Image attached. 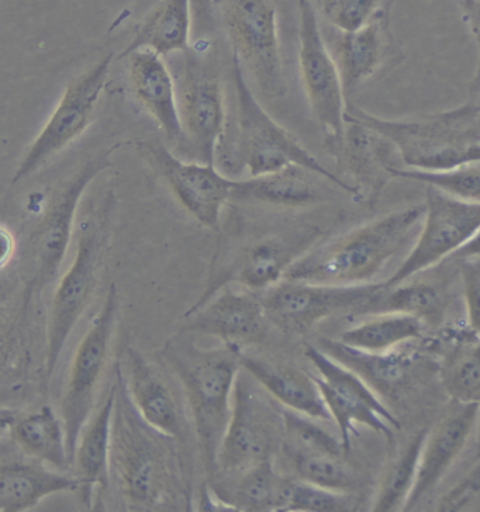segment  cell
<instances>
[{
    "label": "cell",
    "instance_id": "cell-30",
    "mask_svg": "<svg viewBox=\"0 0 480 512\" xmlns=\"http://www.w3.org/2000/svg\"><path fill=\"white\" fill-rule=\"evenodd\" d=\"M193 16L191 0H161L140 24L133 40L120 57L138 50H150L167 57L191 50Z\"/></svg>",
    "mask_w": 480,
    "mask_h": 512
},
{
    "label": "cell",
    "instance_id": "cell-23",
    "mask_svg": "<svg viewBox=\"0 0 480 512\" xmlns=\"http://www.w3.org/2000/svg\"><path fill=\"white\" fill-rule=\"evenodd\" d=\"M390 10H383L372 22L359 30L338 31L333 48H330L343 79L345 95L358 91L366 82L397 60L389 36Z\"/></svg>",
    "mask_w": 480,
    "mask_h": 512
},
{
    "label": "cell",
    "instance_id": "cell-37",
    "mask_svg": "<svg viewBox=\"0 0 480 512\" xmlns=\"http://www.w3.org/2000/svg\"><path fill=\"white\" fill-rule=\"evenodd\" d=\"M451 400L480 403V337L455 348L442 369Z\"/></svg>",
    "mask_w": 480,
    "mask_h": 512
},
{
    "label": "cell",
    "instance_id": "cell-13",
    "mask_svg": "<svg viewBox=\"0 0 480 512\" xmlns=\"http://www.w3.org/2000/svg\"><path fill=\"white\" fill-rule=\"evenodd\" d=\"M299 71L310 109L324 141L338 140L345 128L347 95L337 62L324 40L319 13L310 0H299Z\"/></svg>",
    "mask_w": 480,
    "mask_h": 512
},
{
    "label": "cell",
    "instance_id": "cell-24",
    "mask_svg": "<svg viewBox=\"0 0 480 512\" xmlns=\"http://www.w3.org/2000/svg\"><path fill=\"white\" fill-rule=\"evenodd\" d=\"M126 58H129V81L134 98L154 117L169 141L185 143L178 89L161 55L138 50Z\"/></svg>",
    "mask_w": 480,
    "mask_h": 512
},
{
    "label": "cell",
    "instance_id": "cell-29",
    "mask_svg": "<svg viewBox=\"0 0 480 512\" xmlns=\"http://www.w3.org/2000/svg\"><path fill=\"white\" fill-rule=\"evenodd\" d=\"M241 366L281 406L314 420L333 421L313 375H307L293 366L268 362L255 356H241Z\"/></svg>",
    "mask_w": 480,
    "mask_h": 512
},
{
    "label": "cell",
    "instance_id": "cell-10",
    "mask_svg": "<svg viewBox=\"0 0 480 512\" xmlns=\"http://www.w3.org/2000/svg\"><path fill=\"white\" fill-rule=\"evenodd\" d=\"M117 293L116 285H110L102 309L78 345L69 369L67 389L62 397L61 418L67 434L71 463H74L79 437L91 417L99 384L109 362L110 347L119 317Z\"/></svg>",
    "mask_w": 480,
    "mask_h": 512
},
{
    "label": "cell",
    "instance_id": "cell-36",
    "mask_svg": "<svg viewBox=\"0 0 480 512\" xmlns=\"http://www.w3.org/2000/svg\"><path fill=\"white\" fill-rule=\"evenodd\" d=\"M314 418L283 408V451L295 453H326L343 456L345 451L340 435L328 432Z\"/></svg>",
    "mask_w": 480,
    "mask_h": 512
},
{
    "label": "cell",
    "instance_id": "cell-46",
    "mask_svg": "<svg viewBox=\"0 0 480 512\" xmlns=\"http://www.w3.org/2000/svg\"><path fill=\"white\" fill-rule=\"evenodd\" d=\"M451 258L458 259V261H472V259H480V230L473 235L471 241L466 242L464 247L458 249Z\"/></svg>",
    "mask_w": 480,
    "mask_h": 512
},
{
    "label": "cell",
    "instance_id": "cell-1",
    "mask_svg": "<svg viewBox=\"0 0 480 512\" xmlns=\"http://www.w3.org/2000/svg\"><path fill=\"white\" fill-rule=\"evenodd\" d=\"M112 470L127 504L136 511L189 507L178 439L158 431L138 413L127 389L122 363L115 368Z\"/></svg>",
    "mask_w": 480,
    "mask_h": 512
},
{
    "label": "cell",
    "instance_id": "cell-47",
    "mask_svg": "<svg viewBox=\"0 0 480 512\" xmlns=\"http://www.w3.org/2000/svg\"><path fill=\"white\" fill-rule=\"evenodd\" d=\"M480 103V102H479Z\"/></svg>",
    "mask_w": 480,
    "mask_h": 512
},
{
    "label": "cell",
    "instance_id": "cell-18",
    "mask_svg": "<svg viewBox=\"0 0 480 512\" xmlns=\"http://www.w3.org/2000/svg\"><path fill=\"white\" fill-rule=\"evenodd\" d=\"M178 103L185 143L200 162L216 164L227 131L226 99L219 75L212 65L200 62L192 48L185 53Z\"/></svg>",
    "mask_w": 480,
    "mask_h": 512
},
{
    "label": "cell",
    "instance_id": "cell-32",
    "mask_svg": "<svg viewBox=\"0 0 480 512\" xmlns=\"http://www.w3.org/2000/svg\"><path fill=\"white\" fill-rule=\"evenodd\" d=\"M12 435L29 458L41 460L61 472L71 470L64 421L50 406L41 407L36 413L17 421Z\"/></svg>",
    "mask_w": 480,
    "mask_h": 512
},
{
    "label": "cell",
    "instance_id": "cell-16",
    "mask_svg": "<svg viewBox=\"0 0 480 512\" xmlns=\"http://www.w3.org/2000/svg\"><path fill=\"white\" fill-rule=\"evenodd\" d=\"M119 145L99 152L72 174L54 193L33 238V282L37 290L50 285L60 272L71 242L79 203L86 189L112 166V154Z\"/></svg>",
    "mask_w": 480,
    "mask_h": 512
},
{
    "label": "cell",
    "instance_id": "cell-31",
    "mask_svg": "<svg viewBox=\"0 0 480 512\" xmlns=\"http://www.w3.org/2000/svg\"><path fill=\"white\" fill-rule=\"evenodd\" d=\"M234 484L227 490L213 489L214 494L230 510L267 512L285 511L292 479L279 475L274 460L262 462L244 472L236 473Z\"/></svg>",
    "mask_w": 480,
    "mask_h": 512
},
{
    "label": "cell",
    "instance_id": "cell-43",
    "mask_svg": "<svg viewBox=\"0 0 480 512\" xmlns=\"http://www.w3.org/2000/svg\"><path fill=\"white\" fill-rule=\"evenodd\" d=\"M480 494V463L458 486L442 497L438 511H461Z\"/></svg>",
    "mask_w": 480,
    "mask_h": 512
},
{
    "label": "cell",
    "instance_id": "cell-38",
    "mask_svg": "<svg viewBox=\"0 0 480 512\" xmlns=\"http://www.w3.org/2000/svg\"><path fill=\"white\" fill-rule=\"evenodd\" d=\"M392 174L395 179H410V181L426 183L427 186H434V188L458 197V199L466 200V202L480 203V161L444 172L395 168Z\"/></svg>",
    "mask_w": 480,
    "mask_h": 512
},
{
    "label": "cell",
    "instance_id": "cell-25",
    "mask_svg": "<svg viewBox=\"0 0 480 512\" xmlns=\"http://www.w3.org/2000/svg\"><path fill=\"white\" fill-rule=\"evenodd\" d=\"M320 349L361 376L381 397L399 396L400 390L416 375L423 361L407 344L386 352H366L340 339H321Z\"/></svg>",
    "mask_w": 480,
    "mask_h": 512
},
{
    "label": "cell",
    "instance_id": "cell-2",
    "mask_svg": "<svg viewBox=\"0 0 480 512\" xmlns=\"http://www.w3.org/2000/svg\"><path fill=\"white\" fill-rule=\"evenodd\" d=\"M426 204L392 211L300 256L285 279L354 286L374 279L419 237ZM413 247V245H412Z\"/></svg>",
    "mask_w": 480,
    "mask_h": 512
},
{
    "label": "cell",
    "instance_id": "cell-20",
    "mask_svg": "<svg viewBox=\"0 0 480 512\" xmlns=\"http://www.w3.org/2000/svg\"><path fill=\"white\" fill-rule=\"evenodd\" d=\"M479 417L480 403L451 400L434 430L427 434L416 484L404 510L419 505L442 482L468 445Z\"/></svg>",
    "mask_w": 480,
    "mask_h": 512
},
{
    "label": "cell",
    "instance_id": "cell-44",
    "mask_svg": "<svg viewBox=\"0 0 480 512\" xmlns=\"http://www.w3.org/2000/svg\"><path fill=\"white\" fill-rule=\"evenodd\" d=\"M459 5H461L465 23L468 24L469 30L478 44V67H476L475 75H473L468 88L472 98H475V96H480V0H459Z\"/></svg>",
    "mask_w": 480,
    "mask_h": 512
},
{
    "label": "cell",
    "instance_id": "cell-12",
    "mask_svg": "<svg viewBox=\"0 0 480 512\" xmlns=\"http://www.w3.org/2000/svg\"><path fill=\"white\" fill-rule=\"evenodd\" d=\"M426 216L419 237L386 287L402 285L450 258L480 230V203L466 202L427 186Z\"/></svg>",
    "mask_w": 480,
    "mask_h": 512
},
{
    "label": "cell",
    "instance_id": "cell-3",
    "mask_svg": "<svg viewBox=\"0 0 480 512\" xmlns=\"http://www.w3.org/2000/svg\"><path fill=\"white\" fill-rule=\"evenodd\" d=\"M164 361L179 384L209 476L216 475L217 459L231 418L233 393L241 370L240 347L200 348L185 334L169 338Z\"/></svg>",
    "mask_w": 480,
    "mask_h": 512
},
{
    "label": "cell",
    "instance_id": "cell-42",
    "mask_svg": "<svg viewBox=\"0 0 480 512\" xmlns=\"http://www.w3.org/2000/svg\"><path fill=\"white\" fill-rule=\"evenodd\" d=\"M461 276L469 328L480 337V259L462 262Z\"/></svg>",
    "mask_w": 480,
    "mask_h": 512
},
{
    "label": "cell",
    "instance_id": "cell-14",
    "mask_svg": "<svg viewBox=\"0 0 480 512\" xmlns=\"http://www.w3.org/2000/svg\"><path fill=\"white\" fill-rule=\"evenodd\" d=\"M137 151L193 219L212 230L219 228L221 211L231 200L236 179L216 164L183 161L160 140L138 141Z\"/></svg>",
    "mask_w": 480,
    "mask_h": 512
},
{
    "label": "cell",
    "instance_id": "cell-33",
    "mask_svg": "<svg viewBox=\"0 0 480 512\" xmlns=\"http://www.w3.org/2000/svg\"><path fill=\"white\" fill-rule=\"evenodd\" d=\"M444 294L431 283H402L383 287L357 311L361 316L381 313H402L420 318L427 325L440 324L445 316Z\"/></svg>",
    "mask_w": 480,
    "mask_h": 512
},
{
    "label": "cell",
    "instance_id": "cell-28",
    "mask_svg": "<svg viewBox=\"0 0 480 512\" xmlns=\"http://www.w3.org/2000/svg\"><path fill=\"white\" fill-rule=\"evenodd\" d=\"M115 384L110 387L105 403L86 422L77 449H75L74 475L81 483L86 505H91L95 487L105 491L112 473V431L115 415Z\"/></svg>",
    "mask_w": 480,
    "mask_h": 512
},
{
    "label": "cell",
    "instance_id": "cell-9",
    "mask_svg": "<svg viewBox=\"0 0 480 512\" xmlns=\"http://www.w3.org/2000/svg\"><path fill=\"white\" fill-rule=\"evenodd\" d=\"M305 355L319 373L314 380L347 453L351 451L352 435H358V424L393 439V431L400 430V421L361 376L319 347L307 345Z\"/></svg>",
    "mask_w": 480,
    "mask_h": 512
},
{
    "label": "cell",
    "instance_id": "cell-39",
    "mask_svg": "<svg viewBox=\"0 0 480 512\" xmlns=\"http://www.w3.org/2000/svg\"><path fill=\"white\" fill-rule=\"evenodd\" d=\"M298 479L324 489L350 493L354 490V476L345 465L343 456L326 453H295L290 455Z\"/></svg>",
    "mask_w": 480,
    "mask_h": 512
},
{
    "label": "cell",
    "instance_id": "cell-7",
    "mask_svg": "<svg viewBox=\"0 0 480 512\" xmlns=\"http://www.w3.org/2000/svg\"><path fill=\"white\" fill-rule=\"evenodd\" d=\"M279 406L281 403L241 366L234 387L229 428L217 459L216 475H236L262 462L275 460L283 445L285 407Z\"/></svg>",
    "mask_w": 480,
    "mask_h": 512
},
{
    "label": "cell",
    "instance_id": "cell-41",
    "mask_svg": "<svg viewBox=\"0 0 480 512\" xmlns=\"http://www.w3.org/2000/svg\"><path fill=\"white\" fill-rule=\"evenodd\" d=\"M352 507L354 504L348 493L324 489L305 480L292 479L285 511L344 512L351 511Z\"/></svg>",
    "mask_w": 480,
    "mask_h": 512
},
{
    "label": "cell",
    "instance_id": "cell-8",
    "mask_svg": "<svg viewBox=\"0 0 480 512\" xmlns=\"http://www.w3.org/2000/svg\"><path fill=\"white\" fill-rule=\"evenodd\" d=\"M231 55L250 72L262 95L282 99L288 93L279 44L276 8L271 0H219Z\"/></svg>",
    "mask_w": 480,
    "mask_h": 512
},
{
    "label": "cell",
    "instance_id": "cell-34",
    "mask_svg": "<svg viewBox=\"0 0 480 512\" xmlns=\"http://www.w3.org/2000/svg\"><path fill=\"white\" fill-rule=\"evenodd\" d=\"M427 324L402 313L374 314L340 335V341L366 352H386L423 338Z\"/></svg>",
    "mask_w": 480,
    "mask_h": 512
},
{
    "label": "cell",
    "instance_id": "cell-22",
    "mask_svg": "<svg viewBox=\"0 0 480 512\" xmlns=\"http://www.w3.org/2000/svg\"><path fill=\"white\" fill-rule=\"evenodd\" d=\"M260 292H236L230 285L221 287L212 299L192 313L185 331L199 332L220 338L224 344L240 347L243 342L255 341L264 332V303Z\"/></svg>",
    "mask_w": 480,
    "mask_h": 512
},
{
    "label": "cell",
    "instance_id": "cell-27",
    "mask_svg": "<svg viewBox=\"0 0 480 512\" xmlns=\"http://www.w3.org/2000/svg\"><path fill=\"white\" fill-rule=\"evenodd\" d=\"M321 179L324 178L303 166L292 165L271 174L234 181L231 200L278 209H302L324 199Z\"/></svg>",
    "mask_w": 480,
    "mask_h": 512
},
{
    "label": "cell",
    "instance_id": "cell-26",
    "mask_svg": "<svg viewBox=\"0 0 480 512\" xmlns=\"http://www.w3.org/2000/svg\"><path fill=\"white\" fill-rule=\"evenodd\" d=\"M61 472L41 460H10L0 470V511L23 512L43 498L64 491L81 490L74 473Z\"/></svg>",
    "mask_w": 480,
    "mask_h": 512
},
{
    "label": "cell",
    "instance_id": "cell-40",
    "mask_svg": "<svg viewBox=\"0 0 480 512\" xmlns=\"http://www.w3.org/2000/svg\"><path fill=\"white\" fill-rule=\"evenodd\" d=\"M395 0H317L316 9L331 27L343 33L361 29Z\"/></svg>",
    "mask_w": 480,
    "mask_h": 512
},
{
    "label": "cell",
    "instance_id": "cell-19",
    "mask_svg": "<svg viewBox=\"0 0 480 512\" xmlns=\"http://www.w3.org/2000/svg\"><path fill=\"white\" fill-rule=\"evenodd\" d=\"M316 235L310 231H295L261 237L240 252L230 271L210 282L206 293L186 313L198 310L212 299L221 287L231 282L240 283L254 292H265L285 279L290 266L306 254Z\"/></svg>",
    "mask_w": 480,
    "mask_h": 512
},
{
    "label": "cell",
    "instance_id": "cell-35",
    "mask_svg": "<svg viewBox=\"0 0 480 512\" xmlns=\"http://www.w3.org/2000/svg\"><path fill=\"white\" fill-rule=\"evenodd\" d=\"M427 434L426 430L417 432L406 448L389 463L388 470L379 484L372 510L393 512L406 508L414 484H416L421 452H423Z\"/></svg>",
    "mask_w": 480,
    "mask_h": 512
},
{
    "label": "cell",
    "instance_id": "cell-6",
    "mask_svg": "<svg viewBox=\"0 0 480 512\" xmlns=\"http://www.w3.org/2000/svg\"><path fill=\"white\" fill-rule=\"evenodd\" d=\"M113 214L115 195L107 192L79 224L77 251L54 294L48 320L47 382L53 377L65 345L98 287L112 237Z\"/></svg>",
    "mask_w": 480,
    "mask_h": 512
},
{
    "label": "cell",
    "instance_id": "cell-11",
    "mask_svg": "<svg viewBox=\"0 0 480 512\" xmlns=\"http://www.w3.org/2000/svg\"><path fill=\"white\" fill-rule=\"evenodd\" d=\"M112 62L113 54L109 53L69 83L50 119L20 159L12 178V185H17L36 174L84 134L91 124L93 113L105 89Z\"/></svg>",
    "mask_w": 480,
    "mask_h": 512
},
{
    "label": "cell",
    "instance_id": "cell-45",
    "mask_svg": "<svg viewBox=\"0 0 480 512\" xmlns=\"http://www.w3.org/2000/svg\"><path fill=\"white\" fill-rule=\"evenodd\" d=\"M193 37L205 40L214 31V0H191Z\"/></svg>",
    "mask_w": 480,
    "mask_h": 512
},
{
    "label": "cell",
    "instance_id": "cell-4",
    "mask_svg": "<svg viewBox=\"0 0 480 512\" xmlns=\"http://www.w3.org/2000/svg\"><path fill=\"white\" fill-rule=\"evenodd\" d=\"M230 78L236 116L233 130L226 133L217 151L216 162L219 161L221 172L241 174L247 171L252 178L299 165L354 196V190L347 182L321 164L288 130L269 116L252 92L236 55H231Z\"/></svg>",
    "mask_w": 480,
    "mask_h": 512
},
{
    "label": "cell",
    "instance_id": "cell-17",
    "mask_svg": "<svg viewBox=\"0 0 480 512\" xmlns=\"http://www.w3.org/2000/svg\"><path fill=\"white\" fill-rule=\"evenodd\" d=\"M328 154L336 159L337 175L354 190L357 203L374 206L386 188L392 171L403 168L395 144L375 128L345 114L343 136L324 141Z\"/></svg>",
    "mask_w": 480,
    "mask_h": 512
},
{
    "label": "cell",
    "instance_id": "cell-21",
    "mask_svg": "<svg viewBox=\"0 0 480 512\" xmlns=\"http://www.w3.org/2000/svg\"><path fill=\"white\" fill-rule=\"evenodd\" d=\"M122 368L131 400L141 417L169 437L188 441L191 422L167 377L134 348H127Z\"/></svg>",
    "mask_w": 480,
    "mask_h": 512
},
{
    "label": "cell",
    "instance_id": "cell-5",
    "mask_svg": "<svg viewBox=\"0 0 480 512\" xmlns=\"http://www.w3.org/2000/svg\"><path fill=\"white\" fill-rule=\"evenodd\" d=\"M347 116L389 138L403 168L444 172L480 161V103L469 102L419 119L388 120L347 103Z\"/></svg>",
    "mask_w": 480,
    "mask_h": 512
},
{
    "label": "cell",
    "instance_id": "cell-15",
    "mask_svg": "<svg viewBox=\"0 0 480 512\" xmlns=\"http://www.w3.org/2000/svg\"><path fill=\"white\" fill-rule=\"evenodd\" d=\"M383 287V282L334 286L283 279L261 293L271 323L288 332H306L345 311H357Z\"/></svg>",
    "mask_w": 480,
    "mask_h": 512
}]
</instances>
